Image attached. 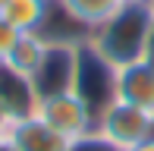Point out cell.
<instances>
[{"mask_svg": "<svg viewBox=\"0 0 154 151\" xmlns=\"http://www.w3.org/2000/svg\"><path fill=\"white\" fill-rule=\"evenodd\" d=\"M123 0H57V6L72 19L75 25H82L85 32L97 29L104 19H110L120 10Z\"/></svg>", "mask_w": 154, "mask_h": 151, "instance_id": "cell-9", "label": "cell"}, {"mask_svg": "<svg viewBox=\"0 0 154 151\" xmlns=\"http://www.w3.org/2000/svg\"><path fill=\"white\" fill-rule=\"evenodd\" d=\"M0 151H16L10 142H6V135H3V132H0Z\"/></svg>", "mask_w": 154, "mask_h": 151, "instance_id": "cell-14", "label": "cell"}, {"mask_svg": "<svg viewBox=\"0 0 154 151\" xmlns=\"http://www.w3.org/2000/svg\"><path fill=\"white\" fill-rule=\"evenodd\" d=\"M145 60L154 63V25H151V35H148V47H145Z\"/></svg>", "mask_w": 154, "mask_h": 151, "instance_id": "cell-12", "label": "cell"}, {"mask_svg": "<svg viewBox=\"0 0 154 151\" xmlns=\"http://www.w3.org/2000/svg\"><path fill=\"white\" fill-rule=\"evenodd\" d=\"M16 38H19V32L13 29L3 16H0V66H3V60H6V54H10V47L16 44Z\"/></svg>", "mask_w": 154, "mask_h": 151, "instance_id": "cell-11", "label": "cell"}, {"mask_svg": "<svg viewBox=\"0 0 154 151\" xmlns=\"http://www.w3.org/2000/svg\"><path fill=\"white\" fill-rule=\"evenodd\" d=\"M151 135H154V113H151Z\"/></svg>", "mask_w": 154, "mask_h": 151, "instance_id": "cell-16", "label": "cell"}, {"mask_svg": "<svg viewBox=\"0 0 154 151\" xmlns=\"http://www.w3.org/2000/svg\"><path fill=\"white\" fill-rule=\"evenodd\" d=\"M113 101H126L132 107L154 113V63L151 60H135V63L116 66L113 76Z\"/></svg>", "mask_w": 154, "mask_h": 151, "instance_id": "cell-6", "label": "cell"}, {"mask_svg": "<svg viewBox=\"0 0 154 151\" xmlns=\"http://www.w3.org/2000/svg\"><path fill=\"white\" fill-rule=\"evenodd\" d=\"M151 25H154L151 3H120V10L110 19H104L97 29L88 32L85 44L116 69V66L135 63L145 57Z\"/></svg>", "mask_w": 154, "mask_h": 151, "instance_id": "cell-1", "label": "cell"}, {"mask_svg": "<svg viewBox=\"0 0 154 151\" xmlns=\"http://www.w3.org/2000/svg\"><path fill=\"white\" fill-rule=\"evenodd\" d=\"M0 132L16 151H72V139H66L35 113H22L0 123Z\"/></svg>", "mask_w": 154, "mask_h": 151, "instance_id": "cell-5", "label": "cell"}, {"mask_svg": "<svg viewBox=\"0 0 154 151\" xmlns=\"http://www.w3.org/2000/svg\"><path fill=\"white\" fill-rule=\"evenodd\" d=\"M54 10V0H6L0 6V16L16 32H41Z\"/></svg>", "mask_w": 154, "mask_h": 151, "instance_id": "cell-8", "label": "cell"}, {"mask_svg": "<svg viewBox=\"0 0 154 151\" xmlns=\"http://www.w3.org/2000/svg\"><path fill=\"white\" fill-rule=\"evenodd\" d=\"M135 151H154V135H151V139H148V142H142V145H138Z\"/></svg>", "mask_w": 154, "mask_h": 151, "instance_id": "cell-13", "label": "cell"}, {"mask_svg": "<svg viewBox=\"0 0 154 151\" xmlns=\"http://www.w3.org/2000/svg\"><path fill=\"white\" fill-rule=\"evenodd\" d=\"M123 3H151V0H123Z\"/></svg>", "mask_w": 154, "mask_h": 151, "instance_id": "cell-15", "label": "cell"}, {"mask_svg": "<svg viewBox=\"0 0 154 151\" xmlns=\"http://www.w3.org/2000/svg\"><path fill=\"white\" fill-rule=\"evenodd\" d=\"M35 116L54 126L57 132H63L66 139L79 142L85 135L94 132V110L79 98L75 91H63V94H54V98H44V101H35Z\"/></svg>", "mask_w": 154, "mask_h": 151, "instance_id": "cell-4", "label": "cell"}, {"mask_svg": "<svg viewBox=\"0 0 154 151\" xmlns=\"http://www.w3.org/2000/svg\"><path fill=\"white\" fill-rule=\"evenodd\" d=\"M94 132L120 151H135L151 139V113L126 101H110L94 120Z\"/></svg>", "mask_w": 154, "mask_h": 151, "instance_id": "cell-3", "label": "cell"}, {"mask_svg": "<svg viewBox=\"0 0 154 151\" xmlns=\"http://www.w3.org/2000/svg\"><path fill=\"white\" fill-rule=\"evenodd\" d=\"M151 6H154V0H151Z\"/></svg>", "mask_w": 154, "mask_h": 151, "instance_id": "cell-18", "label": "cell"}, {"mask_svg": "<svg viewBox=\"0 0 154 151\" xmlns=\"http://www.w3.org/2000/svg\"><path fill=\"white\" fill-rule=\"evenodd\" d=\"M44 51H47V38L41 32H19L16 44L10 47L3 60V69L13 72L16 79H32V72L38 69V63L44 60Z\"/></svg>", "mask_w": 154, "mask_h": 151, "instance_id": "cell-7", "label": "cell"}, {"mask_svg": "<svg viewBox=\"0 0 154 151\" xmlns=\"http://www.w3.org/2000/svg\"><path fill=\"white\" fill-rule=\"evenodd\" d=\"M72 151H120V148H113L110 142H104L97 132H91V135H85V139L72 142Z\"/></svg>", "mask_w": 154, "mask_h": 151, "instance_id": "cell-10", "label": "cell"}, {"mask_svg": "<svg viewBox=\"0 0 154 151\" xmlns=\"http://www.w3.org/2000/svg\"><path fill=\"white\" fill-rule=\"evenodd\" d=\"M85 41H47L44 60L29 79V91L35 101L54 98L63 91H75V76H79V57Z\"/></svg>", "mask_w": 154, "mask_h": 151, "instance_id": "cell-2", "label": "cell"}, {"mask_svg": "<svg viewBox=\"0 0 154 151\" xmlns=\"http://www.w3.org/2000/svg\"><path fill=\"white\" fill-rule=\"evenodd\" d=\"M3 3H6V0H0V6H3Z\"/></svg>", "mask_w": 154, "mask_h": 151, "instance_id": "cell-17", "label": "cell"}]
</instances>
